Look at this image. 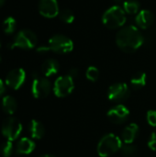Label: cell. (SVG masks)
Wrapping results in <instances>:
<instances>
[{
	"label": "cell",
	"mask_w": 156,
	"mask_h": 157,
	"mask_svg": "<svg viewBox=\"0 0 156 157\" xmlns=\"http://www.w3.org/2000/svg\"><path fill=\"white\" fill-rule=\"evenodd\" d=\"M86 78L91 82H96L99 77V70L96 66H89L86 72Z\"/></svg>",
	"instance_id": "obj_25"
},
{
	"label": "cell",
	"mask_w": 156,
	"mask_h": 157,
	"mask_svg": "<svg viewBox=\"0 0 156 157\" xmlns=\"http://www.w3.org/2000/svg\"><path fill=\"white\" fill-rule=\"evenodd\" d=\"M131 95V88L125 83H116L109 86L108 98L112 102H122L128 99Z\"/></svg>",
	"instance_id": "obj_9"
},
{
	"label": "cell",
	"mask_w": 156,
	"mask_h": 157,
	"mask_svg": "<svg viewBox=\"0 0 156 157\" xmlns=\"http://www.w3.org/2000/svg\"><path fill=\"white\" fill-rule=\"evenodd\" d=\"M49 51H51V50H50V47L48 45H46V46L42 45V46H40L37 48V52L40 53H45V52H48Z\"/></svg>",
	"instance_id": "obj_29"
},
{
	"label": "cell",
	"mask_w": 156,
	"mask_h": 157,
	"mask_svg": "<svg viewBox=\"0 0 156 157\" xmlns=\"http://www.w3.org/2000/svg\"><path fill=\"white\" fill-rule=\"evenodd\" d=\"M13 150H14L13 144L11 141H8V140L3 143L0 146V154L4 157L10 156L13 154Z\"/></svg>",
	"instance_id": "obj_24"
},
{
	"label": "cell",
	"mask_w": 156,
	"mask_h": 157,
	"mask_svg": "<svg viewBox=\"0 0 156 157\" xmlns=\"http://www.w3.org/2000/svg\"><path fill=\"white\" fill-rule=\"evenodd\" d=\"M5 90H6V88H5V85H4L3 81L0 79V97L4 94Z\"/></svg>",
	"instance_id": "obj_30"
},
{
	"label": "cell",
	"mask_w": 156,
	"mask_h": 157,
	"mask_svg": "<svg viewBox=\"0 0 156 157\" xmlns=\"http://www.w3.org/2000/svg\"><path fill=\"white\" fill-rule=\"evenodd\" d=\"M139 132V126L136 123L127 125L121 132V141L124 144H132Z\"/></svg>",
	"instance_id": "obj_14"
},
{
	"label": "cell",
	"mask_w": 156,
	"mask_h": 157,
	"mask_svg": "<svg viewBox=\"0 0 156 157\" xmlns=\"http://www.w3.org/2000/svg\"><path fill=\"white\" fill-rule=\"evenodd\" d=\"M51 90V82L46 78L40 76L38 74L33 75V82L31 85V92L36 98H46Z\"/></svg>",
	"instance_id": "obj_7"
},
{
	"label": "cell",
	"mask_w": 156,
	"mask_h": 157,
	"mask_svg": "<svg viewBox=\"0 0 156 157\" xmlns=\"http://www.w3.org/2000/svg\"><path fill=\"white\" fill-rule=\"evenodd\" d=\"M147 82V76L146 74L143 72H137L132 75L131 78V86L133 89H141L143 88Z\"/></svg>",
	"instance_id": "obj_18"
},
{
	"label": "cell",
	"mask_w": 156,
	"mask_h": 157,
	"mask_svg": "<svg viewBox=\"0 0 156 157\" xmlns=\"http://www.w3.org/2000/svg\"><path fill=\"white\" fill-rule=\"evenodd\" d=\"M140 2L138 0H126L123 2V9L127 14L134 15L140 12Z\"/></svg>",
	"instance_id": "obj_20"
},
{
	"label": "cell",
	"mask_w": 156,
	"mask_h": 157,
	"mask_svg": "<svg viewBox=\"0 0 156 157\" xmlns=\"http://www.w3.org/2000/svg\"><path fill=\"white\" fill-rule=\"evenodd\" d=\"M38 8L40 14L48 18L55 17L60 12L57 0H40Z\"/></svg>",
	"instance_id": "obj_11"
},
{
	"label": "cell",
	"mask_w": 156,
	"mask_h": 157,
	"mask_svg": "<svg viewBox=\"0 0 156 157\" xmlns=\"http://www.w3.org/2000/svg\"><path fill=\"white\" fill-rule=\"evenodd\" d=\"M58 16H59L60 19L63 22L67 23V24L73 23V21L74 20V12L72 10L68 9V8H64V9L60 10Z\"/></svg>",
	"instance_id": "obj_23"
},
{
	"label": "cell",
	"mask_w": 156,
	"mask_h": 157,
	"mask_svg": "<svg viewBox=\"0 0 156 157\" xmlns=\"http://www.w3.org/2000/svg\"><path fill=\"white\" fill-rule=\"evenodd\" d=\"M0 48H1V41H0Z\"/></svg>",
	"instance_id": "obj_35"
},
{
	"label": "cell",
	"mask_w": 156,
	"mask_h": 157,
	"mask_svg": "<svg viewBox=\"0 0 156 157\" xmlns=\"http://www.w3.org/2000/svg\"><path fill=\"white\" fill-rule=\"evenodd\" d=\"M107 116L112 123L122 124L128 120V118L130 116V110L124 105L119 104V105L115 106L114 108L110 109L108 111Z\"/></svg>",
	"instance_id": "obj_10"
},
{
	"label": "cell",
	"mask_w": 156,
	"mask_h": 157,
	"mask_svg": "<svg viewBox=\"0 0 156 157\" xmlns=\"http://www.w3.org/2000/svg\"><path fill=\"white\" fill-rule=\"evenodd\" d=\"M144 41L141 30L135 26H127L119 30L116 35V43L118 47L125 52H136Z\"/></svg>",
	"instance_id": "obj_1"
},
{
	"label": "cell",
	"mask_w": 156,
	"mask_h": 157,
	"mask_svg": "<svg viewBox=\"0 0 156 157\" xmlns=\"http://www.w3.org/2000/svg\"><path fill=\"white\" fill-rule=\"evenodd\" d=\"M34 149H35L34 142L26 137L21 138L16 145V152L17 154L19 155H29L32 153Z\"/></svg>",
	"instance_id": "obj_15"
},
{
	"label": "cell",
	"mask_w": 156,
	"mask_h": 157,
	"mask_svg": "<svg viewBox=\"0 0 156 157\" xmlns=\"http://www.w3.org/2000/svg\"><path fill=\"white\" fill-rule=\"evenodd\" d=\"M29 132L33 139L40 140L45 134V128L41 122L36 120H32L29 124Z\"/></svg>",
	"instance_id": "obj_17"
},
{
	"label": "cell",
	"mask_w": 156,
	"mask_h": 157,
	"mask_svg": "<svg viewBox=\"0 0 156 157\" xmlns=\"http://www.w3.org/2000/svg\"><path fill=\"white\" fill-rule=\"evenodd\" d=\"M40 157H55L52 155H40Z\"/></svg>",
	"instance_id": "obj_31"
},
{
	"label": "cell",
	"mask_w": 156,
	"mask_h": 157,
	"mask_svg": "<svg viewBox=\"0 0 156 157\" xmlns=\"http://www.w3.org/2000/svg\"><path fill=\"white\" fill-rule=\"evenodd\" d=\"M147 121L152 126L156 128V111L155 110H149L147 112Z\"/></svg>",
	"instance_id": "obj_26"
},
{
	"label": "cell",
	"mask_w": 156,
	"mask_h": 157,
	"mask_svg": "<svg viewBox=\"0 0 156 157\" xmlns=\"http://www.w3.org/2000/svg\"><path fill=\"white\" fill-rule=\"evenodd\" d=\"M38 43V38L36 34L30 29H22L15 36L13 41L10 43L9 48H20L24 50H29L34 48Z\"/></svg>",
	"instance_id": "obj_4"
},
{
	"label": "cell",
	"mask_w": 156,
	"mask_h": 157,
	"mask_svg": "<svg viewBox=\"0 0 156 157\" xmlns=\"http://www.w3.org/2000/svg\"><path fill=\"white\" fill-rule=\"evenodd\" d=\"M122 141L114 133L103 136L97 144V154L101 157H108L121 149Z\"/></svg>",
	"instance_id": "obj_3"
},
{
	"label": "cell",
	"mask_w": 156,
	"mask_h": 157,
	"mask_svg": "<svg viewBox=\"0 0 156 157\" xmlns=\"http://www.w3.org/2000/svg\"><path fill=\"white\" fill-rule=\"evenodd\" d=\"M114 1H116V2H120V1H122V0H114Z\"/></svg>",
	"instance_id": "obj_33"
},
{
	"label": "cell",
	"mask_w": 156,
	"mask_h": 157,
	"mask_svg": "<svg viewBox=\"0 0 156 157\" xmlns=\"http://www.w3.org/2000/svg\"><path fill=\"white\" fill-rule=\"evenodd\" d=\"M2 28L5 33L6 34H11L16 30L17 28V21L13 17H7L4 19Z\"/></svg>",
	"instance_id": "obj_21"
},
{
	"label": "cell",
	"mask_w": 156,
	"mask_h": 157,
	"mask_svg": "<svg viewBox=\"0 0 156 157\" xmlns=\"http://www.w3.org/2000/svg\"><path fill=\"white\" fill-rule=\"evenodd\" d=\"M148 146L150 147V149H152L153 151L156 152V129L153 132L149 142H148Z\"/></svg>",
	"instance_id": "obj_27"
},
{
	"label": "cell",
	"mask_w": 156,
	"mask_h": 157,
	"mask_svg": "<svg viewBox=\"0 0 156 157\" xmlns=\"http://www.w3.org/2000/svg\"><path fill=\"white\" fill-rule=\"evenodd\" d=\"M26 79L25 71L22 68L11 70L6 77V84L12 89H18L24 84Z\"/></svg>",
	"instance_id": "obj_12"
},
{
	"label": "cell",
	"mask_w": 156,
	"mask_h": 157,
	"mask_svg": "<svg viewBox=\"0 0 156 157\" xmlns=\"http://www.w3.org/2000/svg\"><path fill=\"white\" fill-rule=\"evenodd\" d=\"M126 12L120 6H113L108 8L102 17L103 24L108 29H118L126 23Z\"/></svg>",
	"instance_id": "obj_2"
},
{
	"label": "cell",
	"mask_w": 156,
	"mask_h": 157,
	"mask_svg": "<svg viewBox=\"0 0 156 157\" xmlns=\"http://www.w3.org/2000/svg\"><path fill=\"white\" fill-rule=\"evenodd\" d=\"M121 154L124 157H135L137 155V147L132 144H125L121 146Z\"/></svg>",
	"instance_id": "obj_22"
},
{
	"label": "cell",
	"mask_w": 156,
	"mask_h": 157,
	"mask_svg": "<svg viewBox=\"0 0 156 157\" xmlns=\"http://www.w3.org/2000/svg\"><path fill=\"white\" fill-rule=\"evenodd\" d=\"M1 60H2V57H1V55H0V62H1Z\"/></svg>",
	"instance_id": "obj_34"
},
{
	"label": "cell",
	"mask_w": 156,
	"mask_h": 157,
	"mask_svg": "<svg viewBox=\"0 0 156 157\" xmlns=\"http://www.w3.org/2000/svg\"><path fill=\"white\" fill-rule=\"evenodd\" d=\"M74 88V79L66 75L59 76L53 85V92L58 98H65L69 96Z\"/></svg>",
	"instance_id": "obj_8"
},
{
	"label": "cell",
	"mask_w": 156,
	"mask_h": 157,
	"mask_svg": "<svg viewBox=\"0 0 156 157\" xmlns=\"http://www.w3.org/2000/svg\"><path fill=\"white\" fill-rule=\"evenodd\" d=\"M50 50L56 53H68L73 51L74 43L73 40L65 35L55 34L53 35L48 42Z\"/></svg>",
	"instance_id": "obj_5"
},
{
	"label": "cell",
	"mask_w": 156,
	"mask_h": 157,
	"mask_svg": "<svg viewBox=\"0 0 156 157\" xmlns=\"http://www.w3.org/2000/svg\"><path fill=\"white\" fill-rule=\"evenodd\" d=\"M135 21H136L137 26L140 29H146L154 24V15L152 11L148 9H143L137 14Z\"/></svg>",
	"instance_id": "obj_13"
},
{
	"label": "cell",
	"mask_w": 156,
	"mask_h": 157,
	"mask_svg": "<svg viewBox=\"0 0 156 157\" xmlns=\"http://www.w3.org/2000/svg\"><path fill=\"white\" fill-rule=\"evenodd\" d=\"M5 2H6V0H0V7L5 4Z\"/></svg>",
	"instance_id": "obj_32"
},
{
	"label": "cell",
	"mask_w": 156,
	"mask_h": 157,
	"mask_svg": "<svg viewBox=\"0 0 156 157\" xmlns=\"http://www.w3.org/2000/svg\"><path fill=\"white\" fill-rule=\"evenodd\" d=\"M22 131V125L19 121L14 117L6 118L1 126L2 134L8 140V141H15Z\"/></svg>",
	"instance_id": "obj_6"
},
{
	"label": "cell",
	"mask_w": 156,
	"mask_h": 157,
	"mask_svg": "<svg viewBox=\"0 0 156 157\" xmlns=\"http://www.w3.org/2000/svg\"><path fill=\"white\" fill-rule=\"evenodd\" d=\"M79 75V71L77 68H71L68 72V75H70L73 79L76 78Z\"/></svg>",
	"instance_id": "obj_28"
},
{
	"label": "cell",
	"mask_w": 156,
	"mask_h": 157,
	"mask_svg": "<svg viewBox=\"0 0 156 157\" xmlns=\"http://www.w3.org/2000/svg\"><path fill=\"white\" fill-rule=\"evenodd\" d=\"M17 100L13 97L6 96V97L3 98V99H2V109H3V110L5 112H6L7 114L12 115L17 110Z\"/></svg>",
	"instance_id": "obj_19"
},
{
	"label": "cell",
	"mask_w": 156,
	"mask_h": 157,
	"mask_svg": "<svg viewBox=\"0 0 156 157\" xmlns=\"http://www.w3.org/2000/svg\"><path fill=\"white\" fill-rule=\"evenodd\" d=\"M59 69L60 64L55 59H47L41 65V72L45 77L56 75Z\"/></svg>",
	"instance_id": "obj_16"
}]
</instances>
